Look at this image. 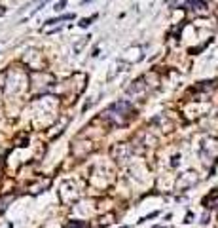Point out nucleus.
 Returning a JSON list of instances; mask_svg holds the SVG:
<instances>
[{"instance_id": "f257e3e1", "label": "nucleus", "mask_w": 218, "mask_h": 228, "mask_svg": "<svg viewBox=\"0 0 218 228\" xmlns=\"http://www.w3.org/2000/svg\"><path fill=\"white\" fill-rule=\"evenodd\" d=\"M65 19H74V13H67V15L55 17V19H47L46 23H47V25H53V23H59V21H65Z\"/></svg>"}, {"instance_id": "f03ea898", "label": "nucleus", "mask_w": 218, "mask_h": 228, "mask_svg": "<svg viewBox=\"0 0 218 228\" xmlns=\"http://www.w3.org/2000/svg\"><path fill=\"white\" fill-rule=\"evenodd\" d=\"M97 15H93V17H89V19H82V23H80V27H89L91 25V21H93Z\"/></svg>"}, {"instance_id": "7ed1b4c3", "label": "nucleus", "mask_w": 218, "mask_h": 228, "mask_svg": "<svg viewBox=\"0 0 218 228\" xmlns=\"http://www.w3.org/2000/svg\"><path fill=\"white\" fill-rule=\"evenodd\" d=\"M65 4H67V0H59V4H55V10H63V8H65Z\"/></svg>"}, {"instance_id": "20e7f679", "label": "nucleus", "mask_w": 218, "mask_h": 228, "mask_svg": "<svg viewBox=\"0 0 218 228\" xmlns=\"http://www.w3.org/2000/svg\"><path fill=\"white\" fill-rule=\"evenodd\" d=\"M67 228H86V224H82V223H80V224H78V223H70Z\"/></svg>"}]
</instances>
